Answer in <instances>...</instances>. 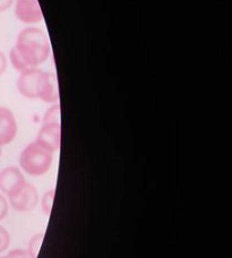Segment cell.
<instances>
[{
  "label": "cell",
  "mask_w": 232,
  "mask_h": 258,
  "mask_svg": "<svg viewBox=\"0 0 232 258\" xmlns=\"http://www.w3.org/2000/svg\"><path fill=\"white\" fill-rule=\"evenodd\" d=\"M50 54L48 36L38 27H26L18 34L16 43L9 51V61L17 72L38 68Z\"/></svg>",
  "instance_id": "obj_1"
},
{
  "label": "cell",
  "mask_w": 232,
  "mask_h": 258,
  "mask_svg": "<svg viewBox=\"0 0 232 258\" xmlns=\"http://www.w3.org/2000/svg\"><path fill=\"white\" fill-rule=\"evenodd\" d=\"M53 161V153L46 150L36 141L30 143L20 156L21 168L33 177H40L46 173Z\"/></svg>",
  "instance_id": "obj_2"
},
{
  "label": "cell",
  "mask_w": 232,
  "mask_h": 258,
  "mask_svg": "<svg viewBox=\"0 0 232 258\" xmlns=\"http://www.w3.org/2000/svg\"><path fill=\"white\" fill-rule=\"evenodd\" d=\"M43 71L38 68H30L22 72L17 78V91L22 96L26 99L35 100L38 99V89L40 78L42 76Z\"/></svg>",
  "instance_id": "obj_3"
},
{
  "label": "cell",
  "mask_w": 232,
  "mask_h": 258,
  "mask_svg": "<svg viewBox=\"0 0 232 258\" xmlns=\"http://www.w3.org/2000/svg\"><path fill=\"white\" fill-rule=\"evenodd\" d=\"M14 5L15 16L24 24L33 25L43 20V13L39 0H15Z\"/></svg>",
  "instance_id": "obj_4"
},
{
  "label": "cell",
  "mask_w": 232,
  "mask_h": 258,
  "mask_svg": "<svg viewBox=\"0 0 232 258\" xmlns=\"http://www.w3.org/2000/svg\"><path fill=\"white\" fill-rule=\"evenodd\" d=\"M13 209L17 212H30L35 209L39 203V194L31 183H25L21 189L9 197Z\"/></svg>",
  "instance_id": "obj_5"
},
{
  "label": "cell",
  "mask_w": 232,
  "mask_h": 258,
  "mask_svg": "<svg viewBox=\"0 0 232 258\" xmlns=\"http://www.w3.org/2000/svg\"><path fill=\"white\" fill-rule=\"evenodd\" d=\"M26 183L21 170L15 167H7L0 171V190L11 197Z\"/></svg>",
  "instance_id": "obj_6"
},
{
  "label": "cell",
  "mask_w": 232,
  "mask_h": 258,
  "mask_svg": "<svg viewBox=\"0 0 232 258\" xmlns=\"http://www.w3.org/2000/svg\"><path fill=\"white\" fill-rule=\"evenodd\" d=\"M38 99L45 103L54 104L59 100V89L57 76L53 72H43L40 78Z\"/></svg>",
  "instance_id": "obj_7"
},
{
  "label": "cell",
  "mask_w": 232,
  "mask_h": 258,
  "mask_svg": "<svg viewBox=\"0 0 232 258\" xmlns=\"http://www.w3.org/2000/svg\"><path fill=\"white\" fill-rule=\"evenodd\" d=\"M36 142L50 152H57L62 144V126L60 123H43L40 128Z\"/></svg>",
  "instance_id": "obj_8"
},
{
  "label": "cell",
  "mask_w": 232,
  "mask_h": 258,
  "mask_svg": "<svg viewBox=\"0 0 232 258\" xmlns=\"http://www.w3.org/2000/svg\"><path fill=\"white\" fill-rule=\"evenodd\" d=\"M17 135V121L11 109L0 107V147L8 145Z\"/></svg>",
  "instance_id": "obj_9"
},
{
  "label": "cell",
  "mask_w": 232,
  "mask_h": 258,
  "mask_svg": "<svg viewBox=\"0 0 232 258\" xmlns=\"http://www.w3.org/2000/svg\"><path fill=\"white\" fill-rule=\"evenodd\" d=\"M60 105L54 103L46 110L43 116V123H60Z\"/></svg>",
  "instance_id": "obj_10"
},
{
  "label": "cell",
  "mask_w": 232,
  "mask_h": 258,
  "mask_svg": "<svg viewBox=\"0 0 232 258\" xmlns=\"http://www.w3.org/2000/svg\"><path fill=\"white\" fill-rule=\"evenodd\" d=\"M42 241H43L42 233H38V234H35V236L32 237L31 241L29 243V251H27L32 258L38 257L41 245H42Z\"/></svg>",
  "instance_id": "obj_11"
},
{
  "label": "cell",
  "mask_w": 232,
  "mask_h": 258,
  "mask_svg": "<svg viewBox=\"0 0 232 258\" xmlns=\"http://www.w3.org/2000/svg\"><path fill=\"white\" fill-rule=\"evenodd\" d=\"M54 192H55L54 189L46 191L42 198V204H41V207H42V211L45 215H49L51 213V210H52Z\"/></svg>",
  "instance_id": "obj_12"
},
{
  "label": "cell",
  "mask_w": 232,
  "mask_h": 258,
  "mask_svg": "<svg viewBox=\"0 0 232 258\" xmlns=\"http://www.w3.org/2000/svg\"><path fill=\"white\" fill-rule=\"evenodd\" d=\"M9 243H11V237L7 230L0 225V252L5 251L8 248Z\"/></svg>",
  "instance_id": "obj_13"
},
{
  "label": "cell",
  "mask_w": 232,
  "mask_h": 258,
  "mask_svg": "<svg viewBox=\"0 0 232 258\" xmlns=\"http://www.w3.org/2000/svg\"><path fill=\"white\" fill-rule=\"evenodd\" d=\"M8 213V202L4 195L0 194V221L6 218Z\"/></svg>",
  "instance_id": "obj_14"
},
{
  "label": "cell",
  "mask_w": 232,
  "mask_h": 258,
  "mask_svg": "<svg viewBox=\"0 0 232 258\" xmlns=\"http://www.w3.org/2000/svg\"><path fill=\"white\" fill-rule=\"evenodd\" d=\"M7 258H32L30 254L23 249H14L7 255Z\"/></svg>",
  "instance_id": "obj_15"
},
{
  "label": "cell",
  "mask_w": 232,
  "mask_h": 258,
  "mask_svg": "<svg viewBox=\"0 0 232 258\" xmlns=\"http://www.w3.org/2000/svg\"><path fill=\"white\" fill-rule=\"evenodd\" d=\"M14 3H15V0H0V13L8 11Z\"/></svg>",
  "instance_id": "obj_16"
},
{
  "label": "cell",
  "mask_w": 232,
  "mask_h": 258,
  "mask_svg": "<svg viewBox=\"0 0 232 258\" xmlns=\"http://www.w3.org/2000/svg\"><path fill=\"white\" fill-rule=\"evenodd\" d=\"M6 68H7V58L2 51H0V76L5 73Z\"/></svg>",
  "instance_id": "obj_17"
},
{
  "label": "cell",
  "mask_w": 232,
  "mask_h": 258,
  "mask_svg": "<svg viewBox=\"0 0 232 258\" xmlns=\"http://www.w3.org/2000/svg\"><path fill=\"white\" fill-rule=\"evenodd\" d=\"M2 154H3V147H0V158H2Z\"/></svg>",
  "instance_id": "obj_18"
},
{
  "label": "cell",
  "mask_w": 232,
  "mask_h": 258,
  "mask_svg": "<svg viewBox=\"0 0 232 258\" xmlns=\"http://www.w3.org/2000/svg\"><path fill=\"white\" fill-rule=\"evenodd\" d=\"M0 258H7V256H5V257H0Z\"/></svg>",
  "instance_id": "obj_19"
}]
</instances>
